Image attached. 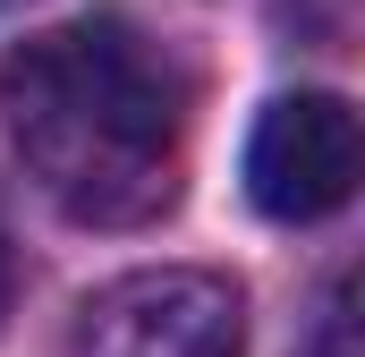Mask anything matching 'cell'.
<instances>
[{
    "mask_svg": "<svg viewBox=\"0 0 365 357\" xmlns=\"http://www.w3.org/2000/svg\"><path fill=\"white\" fill-rule=\"evenodd\" d=\"M60 357H247V298L204 264L119 272L77 306Z\"/></svg>",
    "mask_w": 365,
    "mask_h": 357,
    "instance_id": "7a4b0ae2",
    "label": "cell"
},
{
    "mask_svg": "<svg viewBox=\"0 0 365 357\" xmlns=\"http://www.w3.org/2000/svg\"><path fill=\"white\" fill-rule=\"evenodd\" d=\"M9 306H17V247H9V221H0V332H9Z\"/></svg>",
    "mask_w": 365,
    "mask_h": 357,
    "instance_id": "5b68a950",
    "label": "cell"
},
{
    "mask_svg": "<svg viewBox=\"0 0 365 357\" xmlns=\"http://www.w3.org/2000/svg\"><path fill=\"white\" fill-rule=\"evenodd\" d=\"M0 119L34 187L86 221L136 230L179 204L187 86L128 17H68L0 60Z\"/></svg>",
    "mask_w": 365,
    "mask_h": 357,
    "instance_id": "6da1fadb",
    "label": "cell"
},
{
    "mask_svg": "<svg viewBox=\"0 0 365 357\" xmlns=\"http://www.w3.org/2000/svg\"><path fill=\"white\" fill-rule=\"evenodd\" d=\"M297 357H357V315H349V272L323 289V306H314V323H306V341Z\"/></svg>",
    "mask_w": 365,
    "mask_h": 357,
    "instance_id": "277c9868",
    "label": "cell"
},
{
    "mask_svg": "<svg viewBox=\"0 0 365 357\" xmlns=\"http://www.w3.org/2000/svg\"><path fill=\"white\" fill-rule=\"evenodd\" d=\"M357 111L340 94H280L247 136V196L272 221H323L357 196Z\"/></svg>",
    "mask_w": 365,
    "mask_h": 357,
    "instance_id": "3957f363",
    "label": "cell"
}]
</instances>
